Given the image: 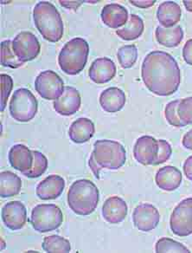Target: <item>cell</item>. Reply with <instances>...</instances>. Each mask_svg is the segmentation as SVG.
<instances>
[{
    "label": "cell",
    "instance_id": "obj_11",
    "mask_svg": "<svg viewBox=\"0 0 192 253\" xmlns=\"http://www.w3.org/2000/svg\"><path fill=\"white\" fill-rule=\"evenodd\" d=\"M158 151V141L149 135H144L139 138L134 144L133 157L142 165H154L157 158Z\"/></svg>",
    "mask_w": 192,
    "mask_h": 253
},
{
    "label": "cell",
    "instance_id": "obj_6",
    "mask_svg": "<svg viewBox=\"0 0 192 253\" xmlns=\"http://www.w3.org/2000/svg\"><path fill=\"white\" fill-rule=\"evenodd\" d=\"M38 110V102L27 88H18L13 93L10 102V113L13 119L20 123L33 120Z\"/></svg>",
    "mask_w": 192,
    "mask_h": 253
},
{
    "label": "cell",
    "instance_id": "obj_10",
    "mask_svg": "<svg viewBox=\"0 0 192 253\" xmlns=\"http://www.w3.org/2000/svg\"><path fill=\"white\" fill-rule=\"evenodd\" d=\"M12 47L16 56L24 63L35 59L41 51L38 39L30 32H22L16 36Z\"/></svg>",
    "mask_w": 192,
    "mask_h": 253
},
{
    "label": "cell",
    "instance_id": "obj_36",
    "mask_svg": "<svg viewBox=\"0 0 192 253\" xmlns=\"http://www.w3.org/2000/svg\"><path fill=\"white\" fill-rule=\"evenodd\" d=\"M183 57L185 63L189 65H192V39H190L185 42L183 49Z\"/></svg>",
    "mask_w": 192,
    "mask_h": 253
},
{
    "label": "cell",
    "instance_id": "obj_24",
    "mask_svg": "<svg viewBox=\"0 0 192 253\" xmlns=\"http://www.w3.org/2000/svg\"><path fill=\"white\" fill-rule=\"evenodd\" d=\"M157 42L168 48L179 45L184 39V31L180 25H175L171 28H164L157 26L155 32Z\"/></svg>",
    "mask_w": 192,
    "mask_h": 253
},
{
    "label": "cell",
    "instance_id": "obj_2",
    "mask_svg": "<svg viewBox=\"0 0 192 253\" xmlns=\"http://www.w3.org/2000/svg\"><path fill=\"white\" fill-rule=\"evenodd\" d=\"M94 147L88 166L97 179H100L102 169L117 170L126 163V149L118 141L98 140L95 141Z\"/></svg>",
    "mask_w": 192,
    "mask_h": 253
},
{
    "label": "cell",
    "instance_id": "obj_20",
    "mask_svg": "<svg viewBox=\"0 0 192 253\" xmlns=\"http://www.w3.org/2000/svg\"><path fill=\"white\" fill-rule=\"evenodd\" d=\"M126 95L120 88L111 87L102 91L100 95V104L108 113L119 112L126 104Z\"/></svg>",
    "mask_w": 192,
    "mask_h": 253
},
{
    "label": "cell",
    "instance_id": "obj_19",
    "mask_svg": "<svg viewBox=\"0 0 192 253\" xmlns=\"http://www.w3.org/2000/svg\"><path fill=\"white\" fill-rule=\"evenodd\" d=\"M102 20L108 27L118 29L128 21V11L119 4H106L102 11Z\"/></svg>",
    "mask_w": 192,
    "mask_h": 253
},
{
    "label": "cell",
    "instance_id": "obj_17",
    "mask_svg": "<svg viewBox=\"0 0 192 253\" xmlns=\"http://www.w3.org/2000/svg\"><path fill=\"white\" fill-rule=\"evenodd\" d=\"M127 205L118 196L109 198L102 207V217L109 224H119L126 218Z\"/></svg>",
    "mask_w": 192,
    "mask_h": 253
},
{
    "label": "cell",
    "instance_id": "obj_35",
    "mask_svg": "<svg viewBox=\"0 0 192 253\" xmlns=\"http://www.w3.org/2000/svg\"><path fill=\"white\" fill-rule=\"evenodd\" d=\"M159 144V151L157 155V158L154 166L160 165L164 162H167L169 159L171 158L172 150L170 143L165 140H158Z\"/></svg>",
    "mask_w": 192,
    "mask_h": 253
},
{
    "label": "cell",
    "instance_id": "obj_8",
    "mask_svg": "<svg viewBox=\"0 0 192 253\" xmlns=\"http://www.w3.org/2000/svg\"><path fill=\"white\" fill-rule=\"evenodd\" d=\"M170 227L175 235L187 237L192 234V198L178 203L171 213Z\"/></svg>",
    "mask_w": 192,
    "mask_h": 253
},
{
    "label": "cell",
    "instance_id": "obj_41",
    "mask_svg": "<svg viewBox=\"0 0 192 253\" xmlns=\"http://www.w3.org/2000/svg\"><path fill=\"white\" fill-rule=\"evenodd\" d=\"M183 3H184V5L186 8V10L190 11V12H192V1L185 0V1H183Z\"/></svg>",
    "mask_w": 192,
    "mask_h": 253
},
{
    "label": "cell",
    "instance_id": "obj_15",
    "mask_svg": "<svg viewBox=\"0 0 192 253\" xmlns=\"http://www.w3.org/2000/svg\"><path fill=\"white\" fill-rule=\"evenodd\" d=\"M115 63L109 57H100L91 64L88 76L91 81L97 84H103L111 81L116 76Z\"/></svg>",
    "mask_w": 192,
    "mask_h": 253
},
{
    "label": "cell",
    "instance_id": "obj_18",
    "mask_svg": "<svg viewBox=\"0 0 192 253\" xmlns=\"http://www.w3.org/2000/svg\"><path fill=\"white\" fill-rule=\"evenodd\" d=\"M8 159L11 167L23 173L32 169L34 155L32 150L25 145L17 144L10 149Z\"/></svg>",
    "mask_w": 192,
    "mask_h": 253
},
{
    "label": "cell",
    "instance_id": "obj_33",
    "mask_svg": "<svg viewBox=\"0 0 192 253\" xmlns=\"http://www.w3.org/2000/svg\"><path fill=\"white\" fill-rule=\"evenodd\" d=\"M178 114L185 126L192 124V97L180 100L178 106Z\"/></svg>",
    "mask_w": 192,
    "mask_h": 253
},
{
    "label": "cell",
    "instance_id": "obj_38",
    "mask_svg": "<svg viewBox=\"0 0 192 253\" xmlns=\"http://www.w3.org/2000/svg\"><path fill=\"white\" fill-rule=\"evenodd\" d=\"M60 4L63 7L69 9V10H73L77 11L78 8L83 3V1H66V0H60Z\"/></svg>",
    "mask_w": 192,
    "mask_h": 253
},
{
    "label": "cell",
    "instance_id": "obj_31",
    "mask_svg": "<svg viewBox=\"0 0 192 253\" xmlns=\"http://www.w3.org/2000/svg\"><path fill=\"white\" fill-rule=\"evenodd\" d=\"M155 252L157 253H190L188 248L183 244L169 238H161L156 244Z\"/></svg>",
    "mask_w": 192,
    "mask_h": 253
},
{
    "label": "cell",
    "instance_id": "obj_26",
    "mask_svg": "<svg viewBox=\"0 0 192 253\" xmlns=\"http://www.w3.org/2000/svg\"><path fill=\"white\" fill-rule=\"evenodd\" d=\"M145 30L142 18L135 14L130 15L129 19L123 28L116 30V34L123 40L132 41L139 39Z\"/></svg>",
    "mask_w": 192,
    "mask_h": 253
},
{
    "label": "cell",
    "instance_id": "obj_37",
    "mask_svg": "<svg viewBox=\"0 0 192 253\" xmlns=\"http://www.w3.org/2000/svg\"><path fill=\"white\" fill-rule=\"evenodd\" d=\"M130 3L136 7L147 9L152 7L156 3V0H131Z\"/></svg>",
    "mask_w": 192,
    "mask_h": 253
},
{
    "label": "cell",
    "instance_id": "obj_30",
    "mask_svg": "<svg viewBox=\"0 0 192 253\" xmlns=\"http://www.w3.org/2000/svg\"><path fill=\"white\" fill-rule=\"evenodd\" d=\"M32 153L34 155V162L32 169L27 172H23V174L31 179H35L42 175L46 172L48 169V160L46 158L45 155L41 152L34 150Z\"/></svg>",
    "mask_w": 192,
    "mask_h": 253
},
{
    "label": "cell",
    "instance_id": "obj_23",
    "mask_svg": "<svg viewBox=\"0 0 192 253\" xmlns=\"http://www.w3.org/2000/svg\"><path fill=\"white\" fill-rule=\"evenodd\" d=\"M181 8L173 1L163 2L157 8V21L164 28H171L177 25L181 18Z\"/></svg>",
    "mask_w": 192,
    "mask_h": 253
},
{
    "label": "cell",
    "instance_id": "obj_3",
    "mask_svg": "<svg viewBox=\"0 0 192 253\" xmlns=\"http://www.w3.org/2000/svg\"><path fill=\"white\" fill-rule=\"evenodd\" d=\"M100 194L97 186L88 179H78L70 186L68 192V205L77 215L87 216L98 206Z\"/></svg>",
    "mask_w": 192,
    "mask_h": 253
},
{
    "label": "cell",
    "instance_id": "obj_1",
    "mask_svg": "<svg viewBox=\"0 0 192 253\" xmlns=\"http://www.w3.org/2000/svg\"><path fill=\"white\" fill-rule=\"evenodd\" d=\"M141 77L146 87L159 96L174 94L181 82L177 61L171 54L160 50L147 54L142 63Z\"/></svg>",
    "mask_w": 192,
    "mask_h": 253
},
{
    "label": "cell",
    "instance_id": "obj_4",
    "mask_svg": "<svg viewBox=\"0 0 192 253\" xmlns=\"http://www.w3.org/2000/svg\"><path fill=\"white\" fill-rule=\"evenodd\" d=\"M33 19L36 27L47 41L56 42L63 38V19L56 6L50 2L41 1L36 4Z\"/></svg>",
    "mask_w": 192,
    "mask_h": 253
},
{
    "label": "cell",
    "instance_id": "obj_40",
    "mask_svg": "<svg viewBox=\"0 0 192 253\" xmlns=\"http://www.w3.org/2000/svg\"><path fill=\"white\" fill-rule=\"evenodd\" d=\"M182 144L185 148L192 150V129L185 134L182 140Z\"/></svg>",
    "mask_w": 192,
    "mask_h": 253
},
{
    "label": "cell",
    "instance_id": "obj_12",
    "mask_svg": "<svg viewBox=\"0 0 192 253\" xmlns=\"http://www.w3.org/2000/svg\"><path fill=\"white\" fill-rule=\"evenodd\" d=\"M160 219V215L157 208L148 203L140 204L133 212L134 226L141 232H148L157 227Z\"/></svg>",
    "mask_w": 192,
    "mask_h": 253
},
{
    "label": "cell",
    "instance_id": "obj_32",
    "mask_svg": "<svg viewBox=\"0 0 192 253\" xmlns=\"http://www.w3.org/2000/svg\"><path fill=\"white\" fill-rule=\"evenodd\" d=\"M180 100H175L167 103L164 109V116L168 123L176 127H183L185 124L182 123L178 114V106Z\"/></svg>",
    "mask_w": 192,
    "mask_h": 253
},
{
    "label": "cell",
    "instance_id": "obj_14",
    "mask_svg": "<svg viewBox=\"0 0 192 253\" xmlns=\"http://www.w3.org/2000/svg\"><path fill=\"white\" fill-rule=\"evenodd\" d=\"M81 98L80 92L77 88L67 86L64 88L63 95L54 101L53 107L61 116H72L80 109Z\"/></svg>",
    "mask_w": 192,
    "mask_h": 253
},
{
    "label": "cell",
    "instance_id": "obj_9",
    "mask_svg": "<svg viewBox=\"0 0 192 253\" xmlns=\"http://www.w3.org/2000/svg\"><path fill=\"white\" fill-rule=\"evenodd\" d=\"M64 83L56 72L42 71L35 80L36 91L45 100H56L64 92Z\"/></svg>",
    "mask_w": 192,
    "mask_h": 253
},
{
    "label": "cell",
    "instance_id": "obj_7",
    "mask_svg": "<svg viewBox=\"0 0 192 253\" xmlns=\"http://www.w3.org/2000/svg\"><path fill=\"white\" fill-rule=\"evenodd\" d=\"M63 221V212L56 205H38L32 210L31 222L37 232H52L59 228Z\"/></svg>",
    "mask_w": 192,
    "mask_h": 253
},
{
    "label": "cell",
    "instance_id": "obj_16",
    "mask_svg": "<svg viewBox=\"0 0 192 253\" xmlns=\"http://www.w3.org/2000/svg\"><path fill=\"white\" fill-rule=\"evenodd\" d=\"M65 180L63 177L52 174L39 183L36 188V194L42 201L56 200L63 194Z\"/></svg>",
    "mask_w": 192,
    "mask_h": 253
},
{
    "label": "cell",
    "instance_id": "obj_27",
    "mask_svg": "<svg viewBox=\"0 0 192 253\" xmlns=\"http://www.w3.org/2000/svg\"><path fill=\"white\" fill-rule=\"evenodd\" d=\"M42 247L45 253H69L71 250L68 239L58 235L48 236L43 239Z\"/></svg>",
    "mask_w": 192,
    "mask_h": 253
},
{
    "label": "cell",
    "instance_id": "obj_22",
    "mask_svg": "<svg viewBox=\"0 0 192 253\" xmlns=\"http://www.w3.org/2000/svg\"><path fill=\"white\" fill-rule=\"evenodd\" d=\"M155 181L160 189L171 192L181 185L182 173L177 168L166 166L157 171Z\"/></svg>",
    "mask_w": 192,
    "mask_h": 253
},
{
    "label": "cell",
    "instance_id": "obj_39",
    "mask_svg": "<svg viewBox=\"0 0 192 253\" xmlns=\"http://www.w3.org/2000/svg\"><path fill=\"white\" fill-rule=\"evenodd\" d=\"M184 172H185V177L192 181V155L186 159V161L184 164Z\"/></svg>",
    "mask_w": 192,
    "mask_h": 253
},
{
    "label": "cell",
    "instance_id": "obj_21",
    "mask_svg": "<svg viewBox=\"0 0 192 253\" xmlns=\"http://www.w3.org/2000/svg\"><path fill=\"white\" fill-rule=\"evenodd\" d=\"M95 134V126L91 120L87 118H79L76 120L70 126L69 136L70 140L81 144L89 141Z\"/></svg>",
    "mask_w": 192,
    "mask_h": 253
},
{
    "label": "cell",
    "instance_id": "obj_28",
    "mask_svg": "<svg viewBox=\"0 0 192 253\" xmlns=\"http://www.w3.org/2000/svg\"><path fill=\"white\" fill-rule=\"evenodd\" d=\"M0 61L3 66L11 69H18L24 64L23 62L18 59V56H16L12 47V41L11 40H5L1 42Z\"/></svg>",
    "mask_w": 192,
    "mask_h": 253
},
{
    "label": "cell",
    "instance_id": "obj_13",
    "mask_svg": "<svg viewBox=\"0 0 192 253\" xmlns=\"http://www.w3.org/2000/svg\"><path fill=\"white\" fill-rule=\"evenodd\" d=\"M1 217L7 228L11 231H18L26 224L27 210L20 201H11L2 208Z\"/></svg>",
    "mask_w": 192,
    "mask_h": 253
},
{
    "label": "cell",
    "instance_id": "obj_25",
    "mask_svg": "<svg viewBox=\"0 0 192 253\" xmlns=\"http://www.w3.org/2000/svg\"><path fill=\"white\" fill-rule=\"evenodd\" d=\"M22 180L17 174L10 171L0 173V195L2 198L13 197L21 191Z\"/></svg>",
    "mask_w": 192,
    "mask_h": 253
},
{
    "label": "cell",
    "instance_id": "obj_34",
    "mask_svg": "<svg viewBox=\"0 0 192 253\" xmlns=\"http://www.w3.org/2000/svg\"><path fill=\"white\" fill-rule=\"evenodd\" d=\"M1 80V112H3L6 104H7L8 98L11 95V90L13 88V81L12 78L6 74L0 75Z\"/></svg>",
    "mask_w": 192,
    "mask_h": 253
},
{
    "label": "cell",
    "instance_id": "obj_29",
    "mask_svg": "<svg viewBox=\"0 0 192 253\" xmlns=\"http://www.w3.org/2000/svg\"><path fill=\"white\" fill-rule=\"evenodd\" d=\"M117 57L123 69L133 67L138 59V49L136 45H124L118 49Z\"/></svg>",
    "mask_w": 192,
    "mask_h": 253
},
{
    "label": "cell",
    "instance_id": "obj_5",
    "mask_svg": "<svg viewBox=\"0 0 192 253\" xmlns=\"http://www.w3.org/2000/svg\"><path fill=\"white\" fill-rule=\"evenodd\" d=\"M89 54V45L85 39L75 38L61 49L58 64L65 74L76 76L83 71Z\"/></svg>",
    "mask_w": 192,
    "mask_h": 253
}]
</instances>
